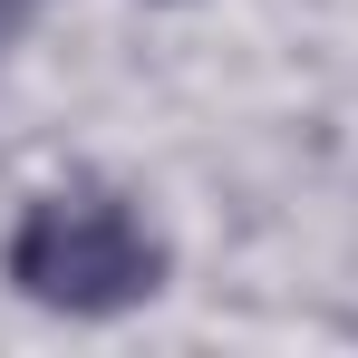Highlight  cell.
<instances>
[{
    "label": "cell",
    "instance_id": "1",
    "mask_svg": "<svg viewBox=\"0 0 358 358\" xmlns=\"http://www.w3.org/2000/svg\"><path fill=\"white\" fill-rule=\"evenodd\" d=\"M10 281L39 310H68V320H117L136 300L165 291V242L136 223V203L107 194V184H59L20 213L10 233Z\"/></svg>",
    "mask_w": 358,
    "mask_h": 358
}]
</instances>
